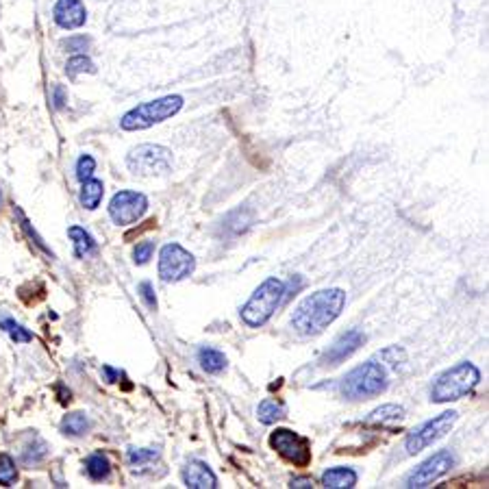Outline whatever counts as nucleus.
<instances>
[{"instance_id":"1","label":"nucleus","mask_w":489,"mask_h":489,"mask_svg":"<svg viewBox=\"0 0 489 489\" xmlns=\"http://www.w3.org/2000/svg\"><path fill=\"white\" fill-rule=\"evenodd\" d=\"M346 304V292L330 287V290H320L311 296H307L294 311L292 326L296 333L304 338L318 335L324 328H328L333 322L340 318Z\"/></svg>"},{"instance_id":"2","label":"nucleus","mask_w":489,"mask_h":489,"mask_svg":"<svg viewBox=\"0 0 489 489\" xmlns=\"http://www.w3.org/2000/svg\"><path fill=\"white\" fill-rule=\"evenodd\" d=\"M183 96L178 94H170L157 100H148L142 102V105L133 107L131 111H126L120 120V126L124 131H144V128H150L159 122L170 120L172 116H176L178 111L183 109Z\"/></svg>"},{"instance_id":"3","label":"nucleus","mask_w":489,"mask_h":489,"mask_svg":"<svg viewBox=\"0 0 489 489\" xmlns=\"http://www.w3.org/2000/svg\"><path fill=\"white\" fill-rule=\"evenodd\" d=\"M481 380V372L474 364L461 361L454 368L442 372L435 378L431 388V400L433 402H450L468 396Z\"/></svg>"},{"instance_id":"4","label":"nucleus","mask_w":489,"mask_h":489,"mask_svg":"<svg viewBox=\"0 0 489 489\" xmlns=\"http://www.w3.org/2000/svg\"><path fill=\"white\" fill-rule=\"evenodd\" d=\"M283 294H285V283L278 280L276 276L266 278L242 307V320L252 328L264 326L283 302Z\"/></svg>"},{"instance_id":"5","label":"nucleus","mask_w":489,"mask_h":489,"mask_svg":"<svg viewBox=\"0 0 489 489\" xmlns=\"http://www.w3.org/2000/svg\"><path fill=\"white\" fill-rule=\"evenodd\" d=\"M388 390V370L376 361H366L350 370L342 380V394L348 400H366Z\"/></svg>"},{"instance_id":"6","label":"nucleus","mask_w":489,"mask_h":489,"mask_svg":"<svg viewBox=\"0 0 489 489\" xmlns=\"http://www.w3.org/2000/svg\"><path fill=\"white\" fill-rule=\"evenodd\" d=\"M126 166L140 176H161L172 170V150L157 144H142L126 157Z\"/></svg>"},{"instance_id":"7","label":"nucleus","mask_w":489,"mask_h":489,"mask_svg":"<svg viewBox=\"0 0 489 489\" xmlns=\"http://www.w3.org/2000/svg\"><path fill=\"white\" fill-rule=\"evenodd\" d=\"M196 270V259L181 244H166L159 252V276L163 283H178L192 276Z\"/></svg>"},{"instance_id":"8","label":"nucleus","mask_w":489,"mask_h":489,"mask_svg":"<svg viewBox=\"0 0 489 489\" xmlns=\"http://www.w3.org/2000/svg\"><path fill=\"white\" fill-rule=\"evenodd\" d=\"M459 420V414L457 411H444V414H440L437 418L424 422L422 426H418L416 431H411L409 437H407V452L409 454H418L420 450L428 448L433 442L442 440V437L446 433H450V428L454 426V422Z\"/></svg>"},{"instance_id":"9","label":"nucleus","mask_w":489,"mask_h":489,"mask_svg":"<svg viewBox=\"0 0 489 489\" xmlns=\"http://www.w3.org/2000/svg\"><path fill=\"white\" fill-rule=\"evenodd\" d=\"M270 446L283 459L294 463V466H298V468H304L311 463V446H309L304 437H300L298 433H294L290 428H276L270 435Z\"/></svg>"},{"instance_id":"10","label":"nucleus","mask_w":489,"mask_h":489,"mask_svg":"<svg viewBox=\"0 0 489 489\" xmlns=\"http://www.w3.org/2000/svg\"><path fill=\"white\" fill-rule=\"evenodd\" d=\"M146 211H148V198L140 192H131V190L118 192L109 202V216L118 226H128L137 222L140 218H144Z\"/></svg>"},{"instance_id":"11","label":"nucleus","mask_w":489,"mask_h":489,"mask_svg":"<svg viewBox=\"0 0 489 489\" xmlns=\"http://www.w3.org/2000/svg\"><path fill=\"white\" fill-rule=\"evenodd\" d=\"M452 466H454V457L448 450L435 452L433 457H428L424 463H420V466L407 476L404 487H411V489H414V487H426L433 481L442 478Z\"/></svg>"},{"instance_id":"12","label":"nucleus","mask_w":489,"mask_h":489,"mask_svg":"<svg viewBox=\"0 0 489 489\" xmlns=\"http://www.w3.org/2000/svg\"><path fill=\"white\" fill-rule=\"evenodd\" d=\"M364 342H366V335L361 330H357V328L346 330L335 342H333V346H328V350L320 359V364L322 366H338L344 361V359H348L350 354H354L359 348H361Z\"/></svg>"},{"instance_id":"13","label":"nucleus","mask_w":489,"mask_h":489,"mask_svg":"<svg viewBox=\"0 0 489 489\" xmlns=\"http://www.w3.org/2000/svg\"><path fill=\"white\" fill-rule=\"evenodd\" d=\"M53 18L57 22V27L66 31L81 29L87 22V9L81 0H57V5L53 9Z\"/></svg>"},{"instance_id":"14","label":"nucleus","mask_w":489,"mask_h":489,"mask_svg":"<svg viewBox=\"0 0 489 489\" xmlns=\"http://www.w3.org/2000/svg\"><path fill=\"white\" fill-rule=\"evenodd\" d=\"M183 483L190 489H213L218 487L216 474L209 470L207 463L202 461H190L183 468Z\"/></svg>"},{"instance_id":"15","label":"nucleus","mask_w":489,"mask_h":489,"mask_svg":"<svg viewBox=\"0 0 489 489\" xmlns=\"http://www.w3.org/2000/svg\"><path fill=\"white\" fill-rule=\"evenodd\" d=\"M357 478L352 468H330L322 474V485L326 489H350L357 485Z\"/></svg>"},{"instance_id":"16","label":"nucleus","mask_w":489,"mask_h":489,"mask_svg":"<svg viewBox=\"0 0 489 489\" xmlns=\"http://www.w3.org/2000/svg\"><path fill=\"white\" fill-rule=\"evenodd\" d=\"M102 196H105V185H102V181H98V178H87V181H83L79 200L87 211L98 209Z\"/></svg>"},{"instance_id":"17","label":"nucleus","mask_w":489,"mask_h":489,"mask_svg":"<svg viewBox=\"0 0 489 489\" xmlns=\"http://www.w3.org/2000/svg\"><path fill=\"white\" fill-rule=\"evenodd\" d=\"M68 235L70 240L74 242V254H76V259H83V256L92 254L96 250V242L94 237L87 233V230L83 226H70L68 228Z\"/></svg>"},{"instance_id":"18","label":"nucleus","mask_w":489,"mask_h":489,"mask_svg":"<svg viewBox=\"0 0 489 489\" xmlns=\"http://www.w3.org/2000/svg\"><path fill=\"white\" fill-rule=\"evenodd\" d=\"M198 364L204 372H209V374H218L226 368V357L216 350V348H200L198 350Z\"/></svg>"},{"instance_id":"19","label":"nucleus","mask_w":489,"mask_h":489,"mask_svg":"<svg viewBox=\"0 0 489 489\" xmlns=\"http://www.w3.org/2000/svg\"><path fill=\"white\" fill-rule=\"evenodd\" d=\"M85 472H87V476H89L92 481H105V478L109 476V472H111V463H109V459H107L105 454L96 452V454L87 457V461H85Z\"/></svg>"},{"instance_id":"20","label":"nucleus","mask_w":489,"mask_h":489,"mask_svg":"<svg viewBox=\"0 0 489 489\" xmlns=\"http://www.w3.org/2000/svg\"><path fill=\"white\" fill-rule=\"evenodd\" d=\"M89 428V418L85 414H81V411H76V414H68L63 420H61V431L70 437H81L85 435Z\"/></svg>"},{"instance_id":"21","label":"nucleus","mask_w":489,"mask_h":489,"mask_svg":"<svg viewBox=\"0 0 489 489\" xmlns=\"http://www.w3.org/2000/svg\"><path fill=\"white\" fill-rule=\"evenodd\" d=\"M256 418L264 424H274L276 420L285 418V404L268 398L259 404V409H256Z\"/></svg>"},{"instance_id":"22","label":"nucleus","mask_w":489,"mask_h":489,"mask_svg":"<svg viewBox=\"0 0 489 489\" xmlns=\"http://www.w3.org/2000/svg\"><path fill=\"white\" fill-rule=\"evenodd\" d=\"M404 418V407L400 404H383L370 414V422H398Z\"/></svg>"},{"instance_id":"23","label":"nucleus","mask_w":489,"mask_h":489,"mask_svg":"<svg viewBox=\"0 0 489 489\" xmlns=\"http://www.w3.org/2000/svg\"><path fill=\"white\" fill-rule=\"evenodd\" d=\"M0 328H3V330L7 333V335L11 338V342H16V344H27V342L33 340V333L27 330L22 324H18V322L11 320V318H7V320L0 322Z\"/></svg>"},{"instance_id":"24","label":"nucleus","mask_w":489,"mask_h":489,"mask_svg":"<svg viewBox=\"0 0 489 489\" xmlns=\"http://www.w3.org/2000/svg\"><path fill=\"white\" fill-rule=\"evenodd\" d=\"M18 481V470L16 463L9 454H0V485L11 487Z\"/></svg>"},{"instance_id":"25","label":"nucleus","mask_w":489,"mask_h":489,"mask_svg":"<svg viewBox=\"0 0 489 489\" xmlns=\"http://www.w3.org/2000/svg\"><path fill=\"white\" fill-rule=\"evenodd\" d=\"M66 72H68V76H79V74H83V72H89V74H92V72H96V68H94V63H92L89 57L76 55V57H72V59L68 61Z\"/></svg>"},{"instance_id":"26","label":"nucleus","mask_w":489,"mask_h":489,"mask_svg":"<svg viewBox=\"0 0 489 489\" xmlns=\"http://www.w3.org/2000/svg\"><path fill=\"white\" fill-rule=\"evenodd\" d=\"M159 452L157 450H152V448H133V450H128V463L131 466H146V463H152V461H157Z\"/></svg>"},{"instance_id":"27","label":"nucleus","mask_w":489,"mask_h":489,"mask_svg":"<svg viewBox=\"0 0 489 489\" xmlns=\"http://www.w3.org/2000/svg\"><path fill=\"white\" fill-rule=\"evenodd\" d=\"M94 170H96V161H94L92 154H83V157L76 161V178H79L81 183L92 178Z\"/></svg>"},{"instance_id":"28","label":"nucleus","mask_w":489,"mask_h":489,"mask_svg":"<svg viewBox=\"0 0 489 489\" xmlns=\"http://www.w3.org/2000/svg\"><path fill=\"white\" fill-rule=\"evenodd\" d=\"M152 252H154V244L152 242H142L133 250V261L137 266H144V264H148L152 259Z\"/></svg>"},{"instance_id":"29","label":"nucleus","mask_w":489,"mask_h":489,"mask_svg":"<svg viewBox=\"0 0 489 489\" xmlns=\"http://www.w3.org/2000/svg\"><path fill=\"white\" fill-rule=\"evenodd\" d=\"M16 213H18V218H20V224H22V228H24V230H27V233H29V237H31V240H35V244H37V246H39V248H42V250H44L46 254H50V256H55L53 252H50V248H48V246L44 244V240H42V237H39V235L35 233V230L31 228V224H29V220H27V218H24V213H22L20 209H16Z\"/></svg>"},{"instance_id":"30","label":"nucleus","mask_w":489,"mask_h":489,"mask_svg":"<svg viewBox=\"0 0 489 489\" xmlns=\"http://www.w3.org/2000/svg\"><path fill=\"white\" fill-rule=\"evenodd\" d=\"M140 294H142V298H144V302H146L148 309H157V298H154V290H152V285H150L148 280H144L142 285H140Z\"/></svg>"},{"instance_id":"31","label":"nucleus","mask_w":489,"mask_h":489,"mask_svg":"<svg viewBox=\"0 0 489 489\" xmlns=\"http://www.w3.org/2000/svg\"><path fill=\"white\" fill-rule=\"evenodd\" d=\"M87 44H89V39L87 37H70L68 42H66V48L70 50V53H76V50H85L87 48Z\"/></svg>"},{"instance_id":"32","label":"nucleus","mask_w":489,"mask_h":489,"mask_svg":"<svg viewBox=\"0 0 489 489\" xmlns=\"http://www.w3.org/2000/svg\"><path fill=\"white\" fill-rule=\"evenodd\" d=\"M53 100H55V107L57 109H63V105H66V89L61 85L53 87Z\"/></svg>"},{"instance_id":"33","label":"nucleus","mask_w":489,"mask_h":489,"mask_svg":"<svg viewBox=\"0 0 489 489\" xmlns=\"http://www.w3.org/2000/svg\"><path fill=\"white\" fill-rule=\"evenodd\" d=\"M290 487H294V489H304V487H314V481H311V478H307V476H302V478H292Z\"/></svg>"},{"instance_id":"34","label":"nucleus","mask_w":489,"mask_h":489,"mask_svg":"<svg viewBox=\"0 0 489 489\" xmlns=\"http://www.w3.org/2000/svg\"><path fill=\"white\" fill-rule=\"evenodd\" d=\"M105 374L109 376V383H116V378L120 376V374H118V372H113L111 368H105Z\"/></svg>"},{"instance_id":"35","label":"nucleus","mask_w":489,"mask_h":489,"mask_svg":"<svg viewBox=\"0 0 489 489\" xmlns=\"http://www.w3.org/2000/svg\"><path fill=\"white\" fill-rule=\"evenodd\" d=\"M0 202H3V194H0Z\"/></svg>"}]
</instances>
